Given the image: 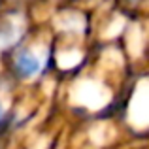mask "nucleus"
Listing matches in <instances>:
<instances>
[{
  "mask_svg": "<svg viewBox=\"0 0 149 149\" xmlns=\"http://www.w3.org/2000/svg\"><path fill=\"white\" fill-rule=\"evenodd\" d=\"M74 2H83V0H74Z\"/></svg>",
  "mask_w": 149,
  "mask_h": 149,
  "instance_id": "7ed1b4c3",
  "label": "nucleus"
},
{
  "mask_svg": "<svg viewBox=\"0 0 149 149\" xmlns=\"http://www.w3.org/2000/svg\"><path fill=\"white\" fill-rule=\"evenodd\" d=\"M6 72L11 81L30 85L40 81L51 66L53 51L40 38H26L6 55Z\"/></svg>",
  "mask_w": 149,
  "mask_h": 149,
  "instance_id": "f257e3e1",
  "label": "nucleus"
},
{
  "mask_svg": "<svg viewBox=\"0 0 149 149\" xmlns=\"http://www.w3.org/2000/svg\"><path fill=\"white\" fill-rule=\"evenodd\" d=\"M8 115H10V108H8V102L0 93V128L8 123Z\"/></svg>",
  "mask_w": 149,
  "mask_h": 149,
  "instance_id": "f03ea898",
  "label": "nucleus"
}]
</instances>
